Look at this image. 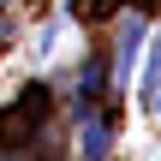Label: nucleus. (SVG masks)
Instances as JSON below:
<instances>
[{"instance_id": "obj_1", "label": "nucleus", "mask_w": 161, "mask_h": 161, "mask_svg": "<svg viewBox=\"0 0 161 161\" xmlns=\"http://www.w3.org/2000/svg\"><path fill=\"white\" fill-rule=\"evenodd\" d=\"M149 30H143V18H131L125 24V36H119V60H114V90H125L131 84V66H137V42H143Z\"/></svg>"}, {"instance_id": "obj_2", "label": "nucleus", "mask_w": 161, "mask_h": 161, "mask_svg": "<svg viewBox=\"0 0 161 161\" xmlns=\"http://www.w3.org/2000/svg\"><path fill=\"white\" fill-rule=\"evenodd\" d=\"M84 119H90V125H84V161H102V155H108V137H114V131H108V119H96V108H90Z\"/></svg>"}, {"instance_id": "obj_3", "label": "nucleus", "mask_w": 161, "mask_h": 161, "mask_svg": "<svg viewBox=\"0 0 161 161\" xmlns=\"http://www.w3.org/2000/svg\"><path fill=\"white\" fill-rule=\"evenodd\" d=\"M143 90H149V102H155V90H161V42H155V60H149V78H143Z\"/></svg>"}, {"instance_id": "obj_4", "label": "nucleus", "mask_w": 161, "mask_h": 161, "mask_svg": "<svg viewBox=\"0 0 161 161\" xmlns=\"http://www.w3.org/2000/svg\"><path fill=\"white\" fill-rule=\"evenodd\" d=\"M155 114H161V90H155Z\"/></svg>"}]
</instances>
